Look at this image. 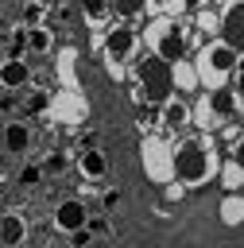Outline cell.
Returning <instances> with one entry per match:
<instances>
[{
  "label": "cell",
  "instance_id": "29",
  "mask_svg": "<svg viewBox=\"0 0 244 248\" xmlns=\"http://www.w3.org/2000/svg\"><path fill=\"white\" fill-rule=\"evenodd\" d=\"M155 4H163V8H170V4H178V0H155Z\"/></svg>",
  "mask_w": 244,
  "mask_h": 248
},
{
  "label": "cell",
  "instance_id": "25",
  "mask_svg": "<svg viewBox=\"0 0 244 248\" xmlns=\"http://www.w3.org/2000/svg\"><path fill=\"white\" fill-rule=\"evenodd\" d=\"M120 202H124V194H120V190H105V194H101V205H105V213H112Z\"/></svg>",
  "mask_w": 244,
  "mask_h": 248
},
{
  "label": "cell",
  "instance_id": "13",
  "mask_svg": "<svg viewBox=\"0 0 244 248\" xmlns=\"http://www.w3.org/2000/svg\"><path fill=\"white\" fill-rule=\"evenodd\" d=\"M23 240H27L23 217H19V213H4V217H0V244H4V248H15V244H23Z\"/></svg>",
  "mask_w": 244,
  "mask_h": 248
},
{
  "label": "cell",
  "instance_id": "21",
  "mask_svg": "<svg viewBox=\"0 0 244 248\" xmlns=\"http://www.w3.org/2000/svg\"><path fill=\"white\" fill-rule=\"evenodd\" d=\"M43 174H46L43 167H35V163H27V167L19 170V186H27V190H31V186H39V182H43Z\"/></svg>",
  "mask_w": 244,
  "mask_h": 248
},
{
  "label": "cell",
  "instance_id": "26",
  "mask_svg": "<svg viewBox=\"0 0 244 248\" xmlns=\"http://www.w3.org/2000/svg\"><path fill=\"white\" fill-rule=\"evenodd\" d=\"M89 229H93L97 236H108V232H112V225H108L105 217H89Z\"/></svg>",
  "mask_w": 244,
  "mask_h": 248
},
{
  "label": "cell",
  "instance_id": "11",
  "mask_svg": "<svg viewBox=\"0 0 244 248\" xmlns=\"http://www.w3.org/2000/svg\"><path fill=\"white\" fill-rule=\"evenodd\" d=\"M31 147V128H27V120H8L4 124V151L8 155H23Z\"/></svg>",
  "mask_w": 244,
  "mask_h": 248
},
{
  "label": "cell",
  "instance_id": "10",
  "mask_svg": "<svg viewBox=\"0 0 244 248\" xmlns=\"http://www.w3.org/2000/svg\"><path fill=\"white\" fill-rule=\"evenodd\" d=\"M159 120H163V128H182V124H190V101H186L182 93L167 97V101L159 105Z\"/></svg>",
  "mask_w": 244,
  "mask_h": 248
},
{
  "label": "cell",
  "instance_id": "14",
  "mask_svg": "<svg viewBox=\"0 0 244 248\" xmlns=\"http://www.w3.org/2000/svg\"><path fill=\"white\" fill-rule=\"evenodd\" d=\"M50 46H54V35H50V27H43V23L27 27V54H46Z\"/></svg>",
  "mask_w": 244,
  "mask_h": 248
},
{
  "label": "cell",
  "instance_id": "20",
  "mask_svg": "<svg viewBox=\"0 0 244 248\" xmlns=\"http://www.w3.org/2000/svg\"><path fill=\"white\" fill-rule=\"evenodd\" d=\"M50 108V97L43 93V89H35L31 97H27V116H39V112H46Z\"/></svg>",
  "mask_w": 244,
  "mask_h": 248
},
{
  "label": "cell",
  "instance_id": "24",
  "mask_svg": "<svg viewBox=\"0 0 244 248\" xmlns=\"http://www.w3.org/2000/svg\"><path fill=\"white\" fill-rule=\"evenodd\" d=\"M66 167H70V163H66V155H58V151H54V155L43 163V170H46V174H62Z\"/></svg>",
  "mask_w": 244,
  "mask_h": 248
},
{
  "label": "cell",
  "instance_id": "28",
  "mask_svg": "<svg viewBox=\"0 0 244 248\" xmlns=\"http://www.w3.org/2000/svg\"><path fill=\"white\" fill-rule=\"evenodd\" d=\"M232 159H236V163H240V167H244V136H240V140H236V147H232Z\"/></svg>",
  "mask_w": 244,
  "mask_h": 248
},
{
  "label": "cell",
  "instance_id": "17",
  "mask_svg": "<svg viewBox=\"0 0 244 248\" xmlns=\"http://www.w3.org/2000/svg\"><path fill=\"white\" fill-rule=\"evenodd\" d=\"M174 81H178V85H182V93H186V89H194L201 78H198V70H190L186 62H174Z\"/></svg>",
  "mask_w": 244,
  "mask_h": 248
},
{
  "label": "cell",
  "instance_id": "22",
  "mask_svg": "<svg viewBox=\"0 0 244 248\" xmlns=\"http://www.w3.org/2000/svg\"><path fill=\"white\" fill-rule=\"evenodd\" d=\"M93 236H97V232H93L89 225H81V229H74V232H70V244H74V248H89V244H93Z\"/></svg>",
  "mask_w": 244,
  "mask_h": 248
},
{
  "label": "cell",
  "instance_id": "30",
  "mask_svg": "<svg viewBox=\"0 0 244 248\" xmlns=\"http://www.w3.org/2000/svg\"><path fill=\"white\" fill-rule=\"evenodd\" d=\"M0 147H4V124H0Z\"/></svg>",
  "mask_w": 244,
  "mask_h": 248
},
{
  "label": "cell",
  "instance_id": "2",
  "mask_svg": "<svg viewBox=\"0 0 244 248\" xmlns=\"http://www.w3.org/2000/svg\"><path fill=\"white\" fill-rule=\"evenodd\" d=\"M136 81H139L143 101H151V105H163V101L174 97V89H178V81H174V62H167V58L155 54V50L136 62Z\"/></svg>",
  "mask_w": 244,
  "mask_h": 248
},
{
  "label": "cell",
  "instance_id": "9",
  "mask_svg": "<svg viewBox=\"0 0 244 248\" xmlns=\"http://www.w3.org/2000/svg\"><path fill=\"white\" fill-rule=\"evenodd\" d=\"M27 81H31V66L23 62V58H4L0 62V85L12 93V89H27Z\"/></svg>",
  "mask_w": 244,
  "mask_h": 248
},
{
  "label": "cell",
  "instance_id": "5",
  "mask_svg": "<svg viewBox=\"0 0 244 248\" xmlns=\"http://www.w3.org/2000/svg\"><path fill=\"white\" fill-rule=\"evenodd\" d=\"M186 50H190V39L178 23H159L155 31V54H163L167 62H186Z\"/></svg>",
  "mask_w": 244,
  "mask_h": 248
},
{
  "label": "cell",
  "instance_id": "27",
  "mask_svg": "<svg viewBox=\"0 0 244 248\" xmlns=\"http://www.w3.org/2000/svg\"><path fill=\"white\" fill-rule=\"evenodd\" d=\"M232 78H236V93L244 97V58L236 62V70H232Z\"/></svg>",
  "mask_w": 244,
  "mask_h": 248
},
{
  "label": "cell",
  "instance_id": "1",
  "mask_svg": "<svg viewBox=\"0 0 244 248\" xmlns=\"http://www.w3.org/2000/svg\"><path fill=\"white\" fill-rule=\"evenodd\" d=\"M170 174L182 182V186H201L217 174V151L205 136H190L174 147L170 155Z\"/></svg>",
  "mask_w": 244,
  "mask_h": 248
},
{
  "label": "cell",
  "instance_id": "16",
  "mask_svg": "<svg viewBox=\"0 0 244 248\" xmlns=\"http://www.w3.org/2000/svg\"><path fill=\"white\" fill-rule=\"evenodd\" d=\"M143 12V0H112V16L116 19H136Z\"/></svg>",
  "mask_w": 244,
  "mask_h": 248
},
{
  "label": "cell",
  "instance_id": "31",
  "mask_svg": "<svg viewBox=\"0 0 244 248\" xmlns=\"http://www.w3.org/2000/svg\"><path fill=\"white\" fill-rule=\"evenodd\" d=\"M194 4H201V0H194Z\"/></svg>",
  "mask_w": 244,
  "mask_h": 248
},
{
  "label": "cell",
  "instance_id": "3",
  "mask_svg": "<svg viewBox=\"0 0 244 248\" xmlns=\"http://www.w3.org/2000/svg\"><path fill=\"white\" fill-rule=\"evenodd\" d=\"M236 62H240V50H236L229 39L205 43V46H201V54H198V78H201L205 85H221L225 78H232Z\"/></svg>",
  "mask_w": 244,
  "mask_h": 248
},
{
  "label": "cell",
  "instance_id": "15",
  "mask_svg": "<svg viewBox=\"0 0 244 248\" xmlns=\"http://www.w3.org/2000/svg\"><path fill=\"white\" fill-rule=\"evenodd\" d=\"M81 12L89 23H105L112 16V0H81Z\"/></svg>",
  "mask_w": 244,
  "mask_h": 248
},
{
  "label": "cell",
  "instance_id": "7",
  "mask_svg": "<svg viewBox=\"0 0 244 248\" xmlns=\"http://www.w3.org/2000/svg\"><path fill=\"white\" fill-rule=\"evenodd\" d=\"M81 225H89V209H85V202H81V198H66V202H58V209H54V229L74 232V229H81Z\"/></svg>",
  "mask_w": 244,
  "mask_h": 248
},
{
  "label": "cell",
  "instance_id": "6",
  "mask_svg": "<svg viewBox=\"0 0 244 248\" xmlns=\"http://www.w3.org/2000/svg\"><path fill=\"white\" fill-rule=\"evenodd\" d=\"M240 93H236V85H213L209 89V97H205V105H209V116H217V120H232L236 112H240Z\"/></svg>",
  "mask_w": 244,
  "mask_h": 248
},
{
  "label": "cell",
  "instance_id": "23",
  "mask_svg": "<svg viewBox=\"0 0 244 248\" xmlns=\"http://www.w3.org/2000/svg\"><path fill=\"white\" fill-rule=\"evenodd\" d=\"M43 12H46L43 4H27V8H23V23H27V27H35V23H43Z\"/></svg>",
  "mask_w": 244,
  "mask_h": 248
},
{
  "label": "cell",
  "instance_id": "19",
  "mask_svg": "<svg viewBox=\"0 0 244 248\" xmlns=\"http://www.w3.org/2000/svg\"><path fill=\"white\" fill-rule=\"evenodd\" d=\"M23 50H27V27L12 31V39H8V54L12 58H23Z\"/></svg>",
  "mask_w": 244,
  "mask_h": 248
},
{
  "label": "cell",
  "instance_id": "18",
  "mask_svg": "<svg viewBox=\"0 0 244 248\" xmlns=\"http://www.w3.org/2000/svg\"><path fill=\"white\" fill-rule=\"evenodd\" d=\"M221 217H225L229 225L240 221V217H244V198H225V202H221Z\"/></svg>",
  "mask_w": 244,
  "mask_h": 248
},
{
  "label": "cell",
  "instance_id": "8",
  "mask_svg": "<svg viewBox=\"0 0 244 248\" xmlns=\"http://www.w3.org/2000/svg\"><path fill=\"white\" fill-rule=\"evenodd\" d=\"M221 39H229L236 50H244V0H232L221 12Z\"/></svg>",
  "mask_w": 244,
  "mask_h": 248
},
{
  "label": "cell",
  "instance_id": "4",
  "mask_svg": "<svg viewBox=\"0 0 244 248\" xmlns=\"http://www.w3.org/2000/svg\"><path fill=\"white\" fill-rule=\"evenodd\" d=\"M136 50H139V35H136V27L128 19H120V23H112L105 31V58L108 62H116V66L120 62H132Z\"/></svg>",
  "mask_w": 244,
  "mask_h": 248
},
{
  "label": "cell",
  "instance_id": "12",
  "mask_svg": "<svg viewBox=\"0 0 244 248\" xmlns=\"http://www.w3.org/2000/svg\"><path fill=\"white\" fill-rule=\"evenodd\" d=\"M77 170L85 174V178H105L108 174V159H105V151L101 147H81V155H77Z\"/></svg>",
  "mask_w": 244,
  "mask_h": 248
}]
</instances>
